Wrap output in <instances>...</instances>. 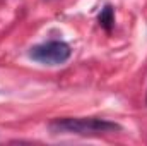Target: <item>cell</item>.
<instances>
[{"instance_id":"cell-2","label":"cell","mask_w":147,"mask_h":146,"mask_svg":"<svg viewBox=\"0 0 147 146\" xmlns=\"http://www.w3.org/2000/svg\"><path fill=\"white\" fill-rule=\"evenodd\" d=\"M70 46L65 41H48L29 50V57L45 65H60L70 59Z\"/></svg>"},{"instance_id":"cell-3","label":"cell","mask_w":147,"mask_h":146,"mask_svg":"<svg viewBox=\"0 0 147 146\" xmlns=\"http://www.w3.org/2000/svg\"><path fill=\"white\" fill-rule=\"evenodd\" d=\"M113 23H115L113 9H111V7H105V9H103V12L99 14V24H101L106 31H110L111 26H113Z\"/></svg>"},{"instance_id":"cell-1","label":"cell","mask_w":147,"mask_h":146,"mask_svg":"<svg viewBox=\"0 0 147 146\" xmlns=\"http://www.w3.org/2000/svg\"><path fill=\"white\" fill-rule=\"evenodd\" d=\"M48 129L53 134H79V136H98V134H111L121 131V126L106 119L96 117H65L55 119L48 124Z\"/></svg>"}]
</instances>
